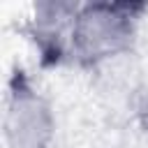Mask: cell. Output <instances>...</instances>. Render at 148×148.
<instances>
[{"mask_svg": "<svg viewBox=\"0 0 148 148\" xmlns=\"http://www.w3.org/2000/svg\"><path fill=\"white\" fill-rule=\"evenodd\" d=\"M143 5L90 2L81 5L72 25L69 53L83 65H99L130 51Z\"/></svg>", "mask_w": 148, "mask_h": 148, "instance_id": "obj_1", "label": "cell"}, {"mask_svg": "<svg viewBox=\"0 0 148 148\" xmlns=\"http://www.w3.org/2000/svg\"><path fill=\"white\" fill-rule=\"evenodd\" d=\"M81 5L76 2H37L32 16V39L42 51V58L49 62H58L65 53H69L72 25Z\"/></svg>", "mask_w": 148, "mask_h": 148, "instance_id": "obj_3", "label": "cell"}, {"mask_svg": "<svg viewBox=\"0 0 148 148\" xmlns=\"http://www.w3.org/2000/svg\"><path fill=\"white\" fill-rule=\"evenodd\" d=\"M56 132V118L46 97L23 72H14L7 86L2 136L7 148H49Z\"/></svg>", "mask_w": 148, "mask_h": 148, "instance_id": "obj_2", "label": "cell"}]
</instances>
